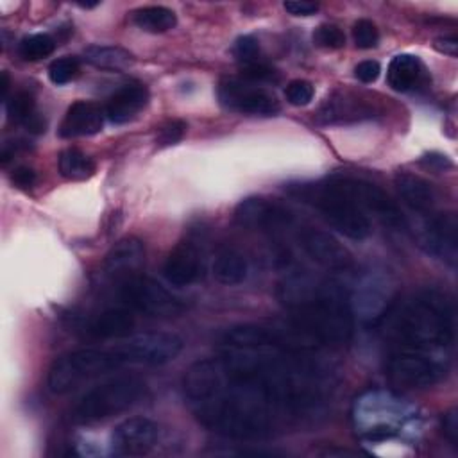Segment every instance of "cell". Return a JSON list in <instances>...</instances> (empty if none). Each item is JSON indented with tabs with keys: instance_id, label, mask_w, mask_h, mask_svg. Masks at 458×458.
<instances>
[{
	"instance_id": "6da1fadb",
	"label": "cell",
	"mask_w": 458,
	"mask_h": 458,
	"mask_svg": "<svg viewBox=\"0 0 458 458\" xmlns=\"http://www.w3.org/2000/svg\"><path fill=\"white\" fill-rule=\"evenodd\" d=\"M182 390L208 429L236 440L267 438L322 403V372L290 349H229L195 361Z\"/></svg>"
},
{
	"instance_id": "2e32d148",
	"label": "cell",
	"mask_w": 458,
	"mask_h": 458,
	"mask_svg": "<svg viewBox=\"0 0 458 458\" xmlns=\"http://www.w3.org/2000/svg\"><path fill=\"white\" fill-rule=\"evenodd\" d=\"M299 243L302 250L320 267L342 272L352 267V256L351 252L329 233L318 231V229H302L299 233Z\"/></svg>"
},
{
	"instance_id": "30bf717a",
	"label": "cell",
	"mask_w": 458,
	"mask_h": 458,
	"mask_svg": "<svg viewBox=\"0 0 458 458\" xmlns=\"http://www.w3.org/2000/svg\"><path fill=\"white\" fill-rule=\"evenodd\" d=\"M444 374L445 369L442 363L435 358H429L426 351L404 349L403 352L394 354L386 363L388 381L401 390L431 386Z\"/></svg>"
},
{
	"instance_id": "9a60e30c",
	"label": "cell",
	"mask_w": 458,
	"mask_h": 458,
	"mask_svg": "<svg viewBox=\"0 0 458 458\" xmlns=\"http://www.w3.org/2000/svg\"><path fill=\"white\" fill-rule=\"evenodd\" d=\"M234 222L245 229L268 231L290 225L293 222V213L276 200L249 197L236 206Z\"/></svg>"
},
{
	"instance_id": "ee69618b",
	"label": "cell",
	"mask_w": 458,
	"mask_h": 458,
	"mask_svg": "<svg viewBox=\"0 0 458 458\" xmlns=\"http://www.w3.org/2000/svg\"><path fill=\"white\" fill-rule=\"evenodd\" d=\"M433 47L440 52L445 54L449 57H456L458 54V39L454 36H444V38H437Z\"/></svg>"
},
{
	"instance_id": "d4e9b609",
	"label": "cell",
	"mask_w": 458,
	"mask_h": 458,
	"mask_svg": "<svg viewBox=\"0 0 458 458\" xmlns=\"http://www.w3.org/2000/svg\"><path fill=\"white\" fill-rule=\"evenodd\" d=\"M420 73H422V64L417 55L399 54L388 64L386 82L394 91L406 93L417 86Z\"/></svg>"
},
{
	"instance_id": "7dc6e473",
	"label": "cell",
	"mask_w": 458,
	"mask_h": 458,
	"mask_svg": "<svg viewBox=\"0 0 458 458\" xmlns=\"http://www.w3.org/2000/svg\"><path fill=\"white\" fill-rule=\"evenodd\" d=\"M98 4H100V2H91V4H88V2H86V4H84V2H79L77 5L82 7V9H91V7H97Z\"/></svg>"
},
{
	"instance_id": "b9f144b4",
	"label": "cell",
	"mask_w": 458,
	"mask_h": 458,
	"mask_svg": "<svg viewBox=\"0 0 458 458\" xmlns=\"http://www.w3.org/2000/svg\"><path fill=\"white\" fill-rule=\"evenodd\" d=\"M420 163L429 168V170H435V172H445L453 166L451 159L445 156V154H438V152H429V154H424L420 157Z\"/></svg>"
},
{
	"instance_id": "52a82bcc",
	"label": "cell",
	"mask_w": 458,
	"mask_h": 458,
	"mask_svg": "<svg viewBox=\"0 0 458 458\" xmlns=\"http://www.w3.org/2000/svg\"><path fill=\"white\" fill-rule=\"evenodd\" d=\"M118 297L127 308L150 317H175L184 311L181 299L172 295L156 279L141 274L120 281Z\"/></svg>"
},
{
	"instance_id": "ffe728a7",
	"label": "cell",
	"mask_w": 458,
	"mask_h": 458,
	"mask_svg": "<svg viewBox=\"0 0 458 458\" xmlns=\"http://www.w3.org/2000/svg\"><path fill=\"white\" fill-rule=\"evenodd\" d=\"M145 263V245L141 240L129 236L113 245L104 258V272L118 283L136 276Z\"/></svg>"
},
{
	"instance_id": "cb8c5ba5",
	"label": "cell",
	"mask_w": 458,
	"mask_h": 458,
	"mask_svg": "<svg viewBox=\"0 0 458 458\" xmlns=\"http://www.w3.org/2000/svg\"><path fill=\"white\" fill-rule=\"evenodd\" d=\"M394 184L397 188L399 197L410 209L419 213H428L435 206V190L420 175H415L410 172H399L394 177Z\"/></svg>"
},
{
	"instance_id": "7bdbcfd3",
	"label": "cell",
	"mask_w": 458,
	"mask_h": 458,
	"mask_svg": "<svg viewBox=\"0 0 458 458\" xmlns=\"http://www.w3.org/2000/svg\"><path fill=\"white\" fill-rule=\"evenodd\" d=\"M36 172L29 166H16L13 172H11V181L18 186V188H32L34 182H36Z\"/></svg>"
},
{
	"instance_id": "9c48e42d",
	"label": "cell",
	"mask_w": 458,
	"mask_h": 458,
	"mask_svg": "<svg viewBox=\"0 0 458 458\" xmlns=\"http://www.w3.org/2000/svg\"><path fill=\"white\" fill-rule=\"evenodd\" d=\"M216 97L225 109L242 114L274 116L281 111L279 100L274 93L242 77L222 79L216 88Z\"/></svg>"
},
{
	"instance_id": "d6986e66",
	"label": "cell",
	"mask_w": 458,
	"mask_h": 458,
	"mask_svg": "<svg viewBox=\"0 0 458 458\" xmlns=\"http://www.w3.org/2000/svg\"><path fill=\"white\" fill-rule=\"evenodd\" d=\"M392 302V286L383 276H367L354 297V310L363 320L379 324L385 313L390 310Z\"/></svg>"
},
{
	"instance_id": "4316f807",
	"label": "cell",
	"mask_w": 458,
	"mask_h": 458,
	"mask_svg": "<svg viewBox=\"0 0 458 458\" xmlns=\"http://www.w3.org/2000/svg\"><path fill=\"white\" fill-rule=\"evenodd\" d=\"M131 21L150 34H163L177 25V16L165 5H145L131 13Z\"/></svg>"
},
{
	"instance_id": "1f68e13d",
	"label": "cell",
	"mask_w": 458,
	"mask_h": 458,
	"mask_svg": "<svg viewBox=\"0 0 458 458\" xmlns=\"http://www.w3.org/2000/svg\"><path fill=\"white\" fill-rule=\"evenodd\" d=\"M79 70H81L79 59L72 57V55H64V57H59V59L50 63L48 79L55 86H63V84L73 81L79 75Z\"/></svg>"
},
{
	"instance_id": "277c9868",
	"label": "cell",
	"mask_w": 458,
	"mask_h": 458,
	"mask_svg": "<svg viewBox=\"0 0 458 458\" xmlns=\"http://www.w3.org/2000/svg\"><path fill=\"white\" fill-rule=\"evenodd\" d=\"M284 190L293 199L315 208L333 229L347 238L363 240L372 231L369 216L336 190L329 179L322 182H293L286 184Z\"/></svg>"
},
{
	"instance_id": "83f0119b",
	"label": "cell",
	"mask_w": 458,
	"mask_h": 458,
	"mask_svg": "<svg viewBox=\"0 0 458 458\" xmlns=\"http://www.w3.org/2000/svg\"><path fill=\"white\" fill-rule=\"evenodd\" d=\"M211 272L220 284L234 286L247 277V261L238 250L224 249L216 254Z\"/></svg>"
},
{
	"instance_id": "5b68a950",
	"label": "cell",
	"mask_w": 458,
	"mask_h": 458,
	"mask_svg": "<svg viewBox=\"0 0 458 458\" xmlns=\"http://www.w3.org/2000/svg\"><path fill=\"white\" fill-rule=\"evenodd\" d=\"M129 360L122 345H113L109 349H77L66 352L54 360L48 369L47 385L52 394H66L109 370L127 365Z\"/></svg>"
},
{
	"instance_id": "d590c367",
	"label": "cell",
	"mask_w": 458,
	"mask_h": 458,
	"mask_svg": "<svg viewBox=\"0 0 458 458\" xmlns=\"http://www.w3.org/2000/svg\"><path fill=\"white\" fill-rule=\"evenodd\" d=\"M313 95H315V89H313V84L304 81V79H295V81H290L284 88V97L288 100V104L292 106H308L311 100H313Z\"/></svg>"
},
{
	"instance_id": "ba28073f",
	"label": "cell",
	"mask_w": 458,
	"mask_h": 458,
	"mask_svg": "<svg viewBox=\"0 0 458 458\" xmlns=\"http://www.w3.org/2000/svg\"><path fill=\"white\" fill-rule=\"evenodd\" d=\"M329 182L336 190H340L352 204H356L365 215L370 213L376 218H379L383 224H388L392 227L404 225V216L401 213V208L379 186L351 175H335L329 179Z\"/></svg>"
},
{
	"instance_id": "f546056e",
	"label": "cell",
	"mask_w": 458,
	"mask_h": 458,
	"mask_svg": "<svg viewBox=\"0 0 458 458\" xmlns=\"http://www.w3.org/2000/svg\"><path fill=\"white\" fill-rule=\"evenodd\" d=\"M55 50V39L48 34H29L18 43V55L23 61H39Z\"/></svg>"
},
{
	"instance_id": "44dd1931",
	"label": "cell",
	"mask_w": 458,
	"mask_h": 458,
	"mask_svg": "<svg viewBox=\"0 0 458 458\" xmlns=\"http://www.w3.org/2000/svg\"><path fill=\"white\" fill-rule=\"evenodd\" d=\"M104 116L106 113L98 104L88 102V100H77L66 109L59 123L57 134L68 140L81 138V136H93L102 131Z\"/></svg>"
},
{
	"instance_id": "4fadbf2b",
	"label": "cell",
	"mask_w": 458,
	"mask_h": 458,
	"mask_svg": "<svg viewBox=\"0 0 458 458\" xmlns=\"http://www.w3.org/2000/svg\"><path fill=\"white\" fill-rule=\"evenodd\" d=\"M297 336H288L286 333L259 326V324H238L229 327L224 336L222 344L227 349H290V351H304L297 340Z\"/></svg>"
},
{
	"instance_id": "bcb514c9",
	"label": "cell",
	"mask_w": 458,
	"mask_h": 458,
	"mask_svg": "<svg viewBox=\"0 0 458 458\" xmlns=\"http://www.w3.org/2000/svg\"><path fill=\"white\" fill-rule=\"evenodd\" d=\"M9 84H11V81H9V73H7V72H2V73H0V97H2V100H4V102L9 98V97H7Z\"/></svg>"
},
{
	"instance_id": "5bb4252c",
	"label": "cell",
	"mask_w": 458,
	"mask_h": 458,
	"mask_svg": "<svg viewBox=\"0 0 458 458\" xmlns=\"http://www.w3.org/2000/svg\"><path fill=\"white\" fill-rule=\"evenodd\" d=\"M159 428L147 417H131L120 422L111 433V453L116 456L147 454L157 442Z\"/></svg>"
},
{
	"instance_id": "7402d4cb",
	"label": "cell",
	"mask_w": 458,
	"mask_h": 458,
	"mask_svg": "<svg viewBox=\"0 0 458 458\" xmlns=\"http://www.w3.org/2000/svg\"><path fill=\"white\" fill-rule=\"evenodd\" d=\"M148 89L141 82H129L116 89L106 102V118L113 123H125L136 118L148 104Z\"/></svg>"
},
{
	"instance_id": "7c38bea8",
	"label": "cell",
	"mask_w": 458,
	"mask_h": 458,
	"mask_svg": "<svg viewBox=\"0 0 458 458\" xmlns=\"http://www.w3.org/2000/svg\"><path fill=\"white\" fill-rule=\"evenodd\" d=\"M122 347L131 363L138 365H165L174 361L182 351V340L174 333L148 331L127 336Z\"/></svg>"
},
{
	"instance_id": "d6a6232c",
	"label": "cell",
	"mask_w": 458,
	"mask_h": 458,
	"mask_svg": "<svg viewBox=\"0 0 458 458\" xmlns=\"http://www.w3.org/2000/svg\"><path fill=\"white\" fill-rule=\"evenodd\" d=\"M313 43L326 50H338L345 45V34L338 25L322 23L313 30Z\"/></svg>"
},
{
	"instance_id": "74e56055",
	"label": "cell",
	"mask_w": 458,
	"mask_h": 458,
	"mask_svg": "<svg viewBox=\"0 0 458 458\" xmlns=\"http://www.w3.org/2000/svg\"><path fill=\"white\" fill-rule=\"evenodd\" d=\"M242 79H245L249 82H254V84H259V82H276L279 79V75L274 68L258 61V63L242 66Z\"/></svg>"
},
{
	"instance_id": "4dcf8cb0",
	"label": "cell",
	"mask_w": 458,
	"mask_h": 458,
	"mask_svg": "<svg viewBox=\"0 0 458 458\" xmlns=\"http://www.w3.org/2000/svg\"><path fill=\"white\" fill-rule=\"evenodd\" d=\"M5 111H7V118L13 123L23 125L36 113V102L32 93L16 91L5 100Z\"/></svg>"
},
{
	"instance_id": "ac0fdd59",
	"label": "cell",
	"mask_w": 458,
	"mask_h": 458,
	"mask_svg": "<svg viewBox=\"0 0 458 458\" xmlns=\"http://www.w3.org/2000/svg\"><path fill=\"white\" fill-rule=\"evenodd\" d=\"M202 254L200 249L190 242H179L165 259L163 276L174 286H190L202 276Z\"/></svg>"
},
{
	"instance_id": "f6af8a7d",
	"label": "cell",
	"mask_w": 458,
	"mask_h": 458,
	"mask_svg": "<svg viewBox=\"0 0 458 458\" xmlns=\"http://www.w3.org/2000/svg\"><path fill=\"white\" fill-rule=\"evenodd\" d=\"M23 127L27 129V132L30 134H43L47 131V120L43 118V114H39L38 111L23 123Z\"/></svg>"
},
{
	"instance_id": "60d3db41",
	"label": "cell",
	"mask_w": 458,
	"mask_h": 458,
	"mask_svg": "<svg viewBox=\"0 0 458 458\" xmlns=\"http://www.w3.org/2000/svg\"><path fill=\"white\" fill-rule=\"evenodd\" d=\"M284 11L292 16H311L318 11V4L315 2H304V0H288L283 4Z\"/></svg>"
},
{
	"instance_id": "3957f363",
	"label": "cell",
	"mask_w": 458,
	"mask_h": 458,
	"mask_svg": "<svg viewBox=\"0 0 458 458\" xmlns=\"http://www.w3.org/2000/svg\"><path fill=\"white\" fill-rule=\"evenodd\" d=\"M381 322H386L388 336L404 349L429 351L449 347L454 340L453 302L437 290L420 292L401 308L388 310Z\"/></svg>"
},
{
	"instance_id": "8fae6325",
	"label": "cell",
	"mask_w": 458,
	"mask_h": 458,
	"mask_svg": "<svg viewBox=\"0 0 458 458\" xmlns=\"http://www.w3.org/2000/svg\"><path fill=\"white\" fill-rule=\"evenodd\" d=\"M381 113L379 104L367 95L338 89L331 93L315 114V122L320 125H347L363 120H372Z\"/></svg>"
},
{
	"instance_id": "484cf974",
	"label": "cell",
	"mask_w": 458,
	"mask_h": 458,
	"mask_svg": "<svg viewBox=\"0 0 458 458\" xmlns=\"http://www.w3.org/2000/svg\"><path fill=\"white\" fill-rule=\"evenodd\" d=\"M82 59L98 68V70H109V72H123L132 66L134 57L129 50L122 47H104V45H91L84 50Z\"/></svg>"
},
{
	"instance_id": "f35d334b",
	"label": "cell",
	"mask_w": 458,
	"mask_h": 458,
	"mask_svg": "<svg viewBox=\"0 0 458 458\" xmlns=\"http://www.w3.org/2000/svg\"><path fill=\"white\" fill-rule=\"evenodd\" d=\"M379 72H381L379 63L372 61V59H367V61H361V63L356 64L354 77L363 84H370L379 77Z\"/></svg>"
},
{
	"instance_id": "8d00e7d4",
	"label": "cell",
	"mask_w": 458,
	"mask_h": 458,
	"mask_svg": "<svg viewBox=\"0 0 458 458\" xmlns=\"http://www.w3.org/2000/svg\"><path fill=\"white\" fill-rule=\"evenodd\" d=\"M233 54L234 57L245 66V64H252V63H258V57H259V43L254 36L250 34H245V36H240L236 41H234V47H233Z\"/></svg>"
},
{
	"instance_id": "7a4b0ae2",
	"label": "cell",
	"mask_w": 458,
	"mask_h": 458,
	"mask_svg": "<svg viewBox=\"0 0 458 458\" xmlns=\"http://www.w3.org/2000/svg\"><path fill=\"white\" fill-rule=\"evenodd\" d=\"M277 295L292 313V333L306 347L344 345L351 340L354 315L340 284L293 272L281 281Z\"/></svg>"
},
{
	"instance_id": "8992f818",
	"label": "cell",
	"mask_w": 458,
	"mask_h": 458,
	"mask_svg": "<svg viewBox=\"0 0 458 458\" xmlns=\"http://www.w3.org/2000/svg\"><path fill=\"white\" fill-rule=\"evenodd\" d=\"M147 385L136 376H122L97 385L75 404L72 419L81 424L98 422L125 411L145 395Z\"/></svg>"
},
{
	"instance_id": "f1b7e54d",
	"label": "cell",
	"mask_w": 458,
	"mask_h": 458,
	"mask_svg": "<svg viewBox=\"0 0 458 458\" xmlns=\"http://www.w3.org/2000/svg\"><path fill=\"white\" fill-rule=\"evenodd\" d=\"M59 174L70 181H86L95 174V161L75 147L64 148L57 157Z\"/></svg>"
},
{
	"instance_id": "e575fe53",
	"label": "cell",
	"mask_w": 458,
	"mask_h": 458,
	"mask_svg": "<svg viewBox=\"0 0 458 458\" xmlns=\"http://www.w3.org/2000/svg\"><path fill=\"white\" fill-rule=\"evenodd\" d=\"M352 39H354V45L358 48L369 50V48H374L377 45L379 30H377L374 21L361 18L352 25Z\"/></svg>"
},
{
	"instance_id": "603a6c76",
	"label": "cell",
	"mask_w": 458,
	"mask_h": 458,
	"mask_svg": "<svg viewBox=\"0 0 458 458\" xmlns=\"http://www.w3.org/2000/svg\"><path fill=\"white\" fill-rule=\"evenodd\" d=\"M134 315L129 310L122 308H111L98 315H95L84 331L93 338H125L131 336L134 329Z\"/></svg>"
},
{
	"instance_id": "ab89813d",
	"label": "cell",
	"mask_w": 458,
	"mask_h": 458,
	"mask_svg": "<svg viewBox=\"0 0 458 458\" xmlns=\"http://www.w3.org/2000/svg\"><path fill=\"white\" fill-rule=\"evenodd\" d=\"M442 429H444V435L445 438L456 447L458 444V411L456 408H451L449 411L444 413L442 417Z\"/></svg>"
},
{
	"instance_id": "836d02e7",
	"label": "cell",
	"mask_w": 458,
	"mask_h": 458,
	"mask_svg": "<svg viewBox=\"0 0 458 458\" xmlns=\"http://www.w3.org/2000/svg\"><path fill=\"white\" fill-rule=\"evenodd\" d=\"M186 122L179 120V118H170L165 123L159 125L157 134H156V145L157 147H172L175 143H179L184 134H186Z\"/></svg>"
},
{
	"instance_id": "e0dca14e",
	"label": "cell",
	"mask_w": 458,
	"mask_h": 458,
	"mask_svg": "<svg viewBox=\"0 0 458 458\" xmlns=\"http://www.w3.org/2000/svg\"><path fill=\"white\" fill-rule=\"evenodd\" d=\"M426 250L447 265H456L458 256V220L454 213H440L429 220L422 234Z\"/></svg>"
}]
</instances>
